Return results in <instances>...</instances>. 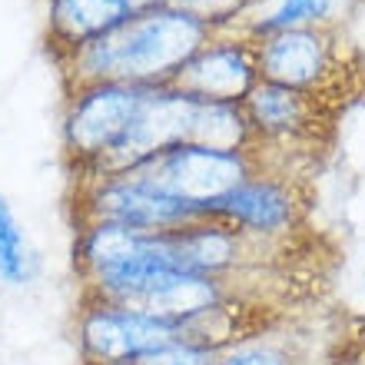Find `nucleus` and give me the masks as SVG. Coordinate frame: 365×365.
<instances>
[{
	"label": "nucleus",
	"mask_w": 365,
	"mask_h": 365,
	"mask_svg": "<svg viewBox=\"0 0 365 365\" xmlns=\"http://www.w3.org/2000/svg\"><path fill=\"white\" fill-rule=\"evenodd\" d=\"M206 216L230 222L232 230L259 242H279L306 220V196L299 192L296 176L276 170H256L250 180L232 186L212 202Z\"/></svg>",
	"instance_id": "7"
},
{
	"label": "nucleus",
	"mask_w": 365,
	"mask_h": 365,
	"mask_svg": "<svg viewBox=\"0 0 365 365\" xmlns=\"http://www.w3.org/2000/svg\"><path fill=\"white\" fill-rule=\"evenodd\" d=\"M339 0H272L269 10L259 17H250L242 24V34L252 40L276 34V30H296V27H332L336 24Z\"/></svg>",
	"instance_id": "13"
},
{
	"label": "nucleus",
	"mask_w": 365,
	"mask_h": 365,
	"mask_svg": "<svg viewBox=\"0 0 365 365\" xmlns=\"http://www.w3.org/2000/svg\"><path fill=\"white\" fill-rule=\"evenodd\" d=\"M256 83V40L242 30H216L173 80V87L182 93L226 103H242Z\"/></svg>",
	"instance_id": "9"
},
{
	"label": "nucleus",
	"mask_w": 365,
	"mask_h": 365,
	"mask_svg": "<svg viewBox=\"0 0 365 365\" xmlns=\"http://www.w3.org/2000/svg\"><path fill=\"white\" fill-rule=\"evenodd\" d=\"M292 365H299V362H292Z\"/></svg>",
	"instance_id": "17"
},
{
	"label": "nucleus",
	"mask_w": 365,
	"mask_h": 365,
	"mask_svg": "<svg viewBox=\"0 0 365 365\" xmlns=\"http://www.w3.org/2000/svg\"><path fill=\"white\" fill-rule=\"evenodd\" d=\"M242 106L252 123L256 143L266 150L319 143L332 130V113H336V103L329 96L292 90L269 80H259L242 100Z\"/></svg>",
	"instance_id": "8"
},
{
	"label": "nucleus",
	"mask_w": 365,
	"mask_h": 365,
	"mask_svg": "<svg viewBox=\"0 0 365 365\" xmlns=\"http://www.w3.org/2000/svg\"><path fill=\"white\" fill-rule=\"evenodd\" d=\"M40 269V256L30 242L20 216L14 212L7 196H0V282L20 289L34 282Z\"/></svg>",
	"instance_id": "12"
},
{
	"label": "nucleus",
	"mask_w": 365,
	"mask_h": 365,
	"mask_svg": "<svg viewBox=\"0 0 365 365\" xmlns=\"http://www.w3.org/2000/svg\"><path fill=\"white\" fill-rule=\"evenodd\" d=\"M256 170H259L256 150H212V146L196 143H173L140 160L120 176H130L166 196H176L206 216L212 202L226 196L232 186H240L242 180H250Z\"/></svg>",
	"instance_id": "3"
},
{
	"label": "nucleus",
	"mask_w": 365,
	"mask_h": 365,
	"mask_svg": "<svg viewBox=\"0 0 365 365\" xmlns=\"http://www.w3.org/2000/svg\"><path fill=\"white\" fill-rule=\"evenodd\" d=\"M220 356V349L202 346V342H170V346L156 349V352H146V356L133 359V362L123 365H212Z\"/></svg>",
	"instance_id": "15"
},
{
	"label": "nucleus",
	"mask_w": 365,
	"mask_h": 365,
	"mask_svg": "<svg viewBox=\"0 0 365 365\" xmlns=\"http://www.w3.org/2000/svg\"><path fill=\"white\" fill-rule=\"evenodd\" d=\"M150 87L140 83H77L67 87L63 106V156L73 180H90L120 150Z\"/></svg>",
	"instance_id": "2"
},
{
	"label": "nucleus",
	"mask_w": 365,
	"mask_h": 365,
	"mask_svg": "<svg viewBox=\"0 0 365 365\" xmlns=\"http://www.w3.org/2000/svg\"><path fill=\"white\" fill-rule=\"evenodd\" d=\"M256 67L259 80L319 96H336V87L346 77V43L336 24L276 30L256 40Z\"/></svg>",
	"instance_id": "5"
},
{
	"label": "nucleus",
	"mask_w": 365,
	"mask_h": 365,
	"mask_svg": "<svg viewBox=\"0 0 365 365\" xmlns=\"http://www.w3.org/2000/svg\"><path fill=\"white\" fill-rule=\"evenodd\" d=\"M166 4L200 17L212 30H240L262 0H166Z\"/></svg>",
	"instance_id": "14"
},
{
	"label": "nucleus",
	"mask_w": 365,
	"mask_h": 365,
	"mask_svg": "<svg viewBox=\"0 0 365 365\" xmlns=\"http://www.w3.org/2000/svg\"><path fill=\"white\" fill-rule=\"evenodd\" d=\"M190 342V326L153 312L80 296L73 319L77 365H120L156 352L170 342Z\"/></svg>",
	"instance_id": "4"
},
{
	"label": "nucleus",
	"mask_w": 365,
	"mask_h": 365,
	"mask_svg": "<svg viewBox=\"0 0 365 365\" xmlns=\"http://www.w3.org/2000/svg\"><path fill=\"white\" fill-rule=\"evenodd\" d=\"M136 0H47V47L53 57L83 47L136 14Z\"/></svg>",
	"instance_id": "10"
},
{
	"label": "nucleus",
	"mask_w": 365,
	"mask_h": 365,
	"mask_svg": "<svg viewBox=\"0 0 365 365\" xmlns=\"http://www.w3.org/2000/svg\"><path fill=\"white\" fill-rule=\"evenodd\" d=\"M150 4H160V0H136V7H140V10L150 7Z\"/></svg>",
	"instance_id": "16"
},
{
	"label": "nucleus",
	"mask_w": 365,
	"mask_h": 365,
	"mask_svg": "<svg viewBox=\"0 0 365 365\" xmlns=\"http://www.w3.org/2000/svg\"><path fill=\"white\" fill-rule=\"evenodd\" d=\"M186 143L212 146V150H256V133H252V123L242 103L192 96Z\"/></svg>",
	"instance_id": "11"
},
{
	"label": "nucleus",
	"mask_w": 365,
	"mask_h": 365,
	"mask_svg": "<svg viewBox=\"0 0 365 365\" xmlns=\"http://www.w3.org/2000/svg\"><path fill=\"white\" fill-rule=\"evenodd\" d=\"M212 34L216 30L206 27L200 17L160 0L136 10L116 30L57 57V63L67 87L103 83V80L163 87L180 77V70Z\"/></svg>",
	"instance_id": "1"
},
{
	"label": "nucleus",
	"mask_w": 365,
	"mask_h": 365,
	"mask_svg": "<svg viewBox=\"0 0 365 365\" xmlns=\"http://www.w3.org/2000/svg\"><path fill=\"white\" fill-rule=\"evenodd\" d=\"M202 212L190 202L166 196L130 176L73 182V226L83 222H116L126 230L163 232L200 220Z\"/></svg>",
	"instance_id": "6"
}]
</instances>
